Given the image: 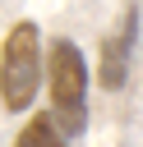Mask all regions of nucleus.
<instances>
[{
    "label": "nucleus",
    "mask_w": 143,
    "mask_h": 147,
    "mask_svg": "<svg viewBox=\"0 0 143 147\" xmlns=\"http://www.w3.org/2000/svg\"><path fill=\"white\" fill-rule=\"evenodd\" d=\"M42 78L51 83V119L65 138L88 133V60L69 37H55L42 51Z\"/></svg>",
    "instance_id": "f257e3e1"
},
{
    "label": "nucleus",
    "mask_w": 143,
    "mask_h": 147,
    "mask_svg": "<svg viewBox=\"0 0 143 147\" xmlns=\"http://www.w3.org/2000/svg\"><path fill=\"white\" fill-rule=\"evenodd\" d=\"M42 28L32 18L14 23L0 41V106L9 115L32 110L37 92H42Z\"/></svg>",
    "instance_id": "f03ea898"
},
{
    "label": "nucleus",
    "mask_w": 143,
    "mask_h": 147,
    "mask_svg": "<svg viewBox=\"0 0 143 147\" xmlns=\"http://www.w3.org/2000/svg\"><path fill=\"white\" fill-rule=\"evenodd\" d=\"M134 41H138V9L129 5L120 28L101 41V60H97V83L106 92H120L125 78H129V60H134Z\"/></svg>",
    "instance_id": "7ed1b4c3"
},
{
    "label": "nucleus",
    "mask_w": 143,
    "mask_h": 147,
    "mask_svg": "<svg viewBox=\"0 0 143 147\" xmlns=\"http://www.w3.org/2000/svg\"><path fill=\"white\" fill-rule=\"evenodd\" d=\"M14 147H69V138L55 129V119H51V110H42V115H32L23 129H18V138H14Z\"/></svg>",
    "instance_id": "20e7f679"
}]
</instances>
